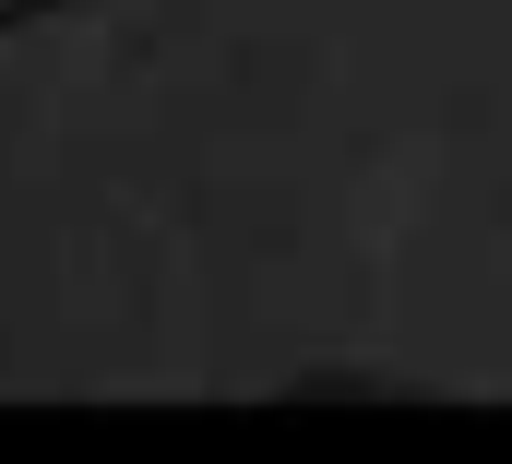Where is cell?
<instances>
[{
  "label": "cell",
  "instance_id": "obj_1",
  "mask_svg": "<svg viewBox=\"0 0 512 464\" xmlns=\"http://www.w3.org/2000/svg\"><path fill=\"white\" fill-rule=\"evenodd\" d=\"M0 12H12V0H0Z\"/></svg>",
  "mask_w": 512,
  "mask_h": 464
}]
</instances>
